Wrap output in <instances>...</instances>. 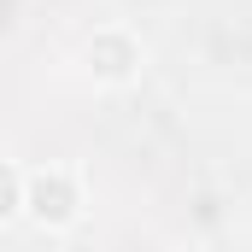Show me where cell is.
<instances>
[{"label": "cell", "instance_id": "6da1fadb", "mask_svg": "<svg viewBox=\"0 0 252 252\" xmlns=\"http://www.w3.org/2000/svg\"><path fill=\"white\" fill-rule=\"evenodd\" d=\"M88 217V176L76 164H30L24 170V223H35L41 235H70Z\"/></svg>", "mask_w": 252, "mask_h": 252}, {"label": "cell", "instance_id": "7a4b0ae2", "mask_svg": "<svg viewBox=\"0 0 252 252\" xmlns=\"http://www.w3.org/2000/svg\"><path fill=\"white\" fill-rule=\"evenodd\" d=\"M147 41L129 30V24H100V30H88L82 35V53H76V64H82V76L94 82V88H106V94H124V88H135L141 76H147Z\"/></svg>", "mask_w": 252, "mask_h": 252}, {"label": "cell", "instance_id": "3957f363", "mask_svg": "<svg viewBox=\"0 0 252 252\" xmlns=\"http://www.w3.org/2000/svg\"><path fill=\"white\" fill-rule=\"evenodd\" d=\"M24 217V164L0 158V229Z\"/></svg>", "mask_w": 252, "mask_h": 252}, {"label": "cell", "instance_id": "277c9868", "mask_svg": "<svg viewBox=\"0 0 252 252\" xmlns=\"http://www.w3.org/2000/svg\"><path fill=\"white\" fill-rule=\"evenodd\" d=\"M164 252H205V247H199V241H170Z\"/></svg>", "mask_w": 252, "mask_h": 252}]
</instances>
